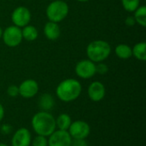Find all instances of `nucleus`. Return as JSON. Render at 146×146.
Listing matches in <instances>:
<instances>
[{"label": "nucleus", "instance_id": "17", "mask_svg": "<svg viewBox=\"0 0 146 146\" xmlns=\"http://www.w3.org/2000/svg\"><path fill=\"white\" fill-rule=\"evenodd\" d=\"M115 55L121 59H128L133 56L132 48L126 44H120L115 49Z\"/></svg>", "mask_w": 146, "mask_h": 146}, {"label": "nucleus", "instance_id": "16", "mask_svg": "<svg viewBox=\"0 0 146 146\" xmlns=\"http://www.w3.org/2000/svg\"><path fill=\"white\" fill-rule=\"evenodd\" d=\"M22 38L26 39L27 41H34L38 35V30L34 26L27 25L21 30Z\"/></svg>", "mask_w": 146, "mask_h": 146}, {"label": "nucleus", "instance_id": "24", "mask_svg": "<svg viewBox=\"0 0 146 146\" xmlns=\"http://www.w3.org/2000/svg\"><path fill=\"white\" fill-rule=\"evenodd\" d=\"M70 146H88L86 139H72Z\"/></svg>", "mask_w": 146, "mask_h": 146}, {"label": "nucleus", "instance_id": "23", "mask_svg": "<svg viewBox=\"0 0 146 146\" xmlns=\"http://www.w3.org/2000/svg\"><path fill=\"white\" fill-rule=\"evenodd\" d=\"M7 94L11 98H15L19 95V88L15 85H11L7 88Z\"/></svg>", "mask_w": 146, "mask_h": 146}, {"label": "nucleus", "instance_id": "5", "mask_svg": "<svg viewBox=\"0 0 146 146\" xmlns=\"http://www.w3.org/2000/svg\"><path fill=\"white\" fill-rule=\"evenodd\" d=\"M4 44L9 47H16L22 41L21 29L15 25L9 26L4 29L2 34Z\"/></svg>", "mask_w": 146, "mask_h": 146}, {"label": "nucleus", "instance_id": "27", "mask_svg": "<svg viewBox=\"0 0 146 146\" xmlns=\"http://www.w3.org/2000/svg\"><path fill=\"white\" fill-rule=\"evenodd\" d=\"M3 117H4V108L0 104V121L3 119Z\"/></svg>", "mask_w": 146, "mask_h": 146}, {"label": "nucleus", "instance_id": "28", "mask_svg": "<svg viewBox=\"0 0 146 146\" xmlns=\"http://www.w3.org/2000/svg\"><path fill=\"white\" fill-rule=\"evenodd\" d=\"M2 34H3V30H2V28L0 27V38H2Z\"/></svg>", "mask_w": 146, "mask_h": 146}, {"label": "nucleus", "instance_id": "21", "mask_svg": "<svg viewBox=\"0 0 146 146\" xmlns=\"http://www.w3.org/2000/svg\"><path fill=\"white\" fill-rule=\"evenodd\" d=\"M33 146H48V139L44 136L37 135L31 142Z\"/></svg>", "mask_w": 146, "mask_h": 146}, {"label": "nucleus", "instance_id": "4", "mask_svg": "<svg viewBox=\"0 0 146 146\" xmlns=\"http://www.w3.org/2000/svg\"><path fill=\"white\" fill-rule=\"evenodd\" d=\"M68 11V5L66 2L62 0H55L47 6L46 15L50 21L58 23L67 17Z\"/></svg>", "mask_w": 146, "mask_h": 146}, {"label": "nucleus", "instance_id": "7", "mask_svg": "<svg viewBox=\"0 0 146 146\" xmlns=\"http://www.w3.org/2000/svg\"><path fill=\"white\" fill-rule=\"evenodd\" d=\"M31 12L24 6H19L14 9L11 15V20L15 26L18 27H24L28 25L31 21Z\"/></svg>", "mask_w": 146, "mask_h": 146}, {"label": "nucleus", "instance_id": "22", "mask_svg": "<svg viewBox=\"0 0 146 146\" xmlns=\"http://www.w3.org/2000/svg\"><path fill=\"white\" fill-rule=\"evenodd\" d=\"M108 71H109V68L105 63L98 62V64H96V74L98 73L101 75H104V74H107Z\"/></svg>", "mask_w": 146, "mask_h": 146}, {"label": "nucleus", "instance_id": "29", "mask_svg": "<svg viewBox=\"0 0 146 146\" xmlns=\"http://www.w3.org/2000/svg\"><path fill=\"white\" fill-rule=\"evenodd\" d=\"M78 2H81V3H85V2H87L89 0H77Z\"/></svg>", "mask_w": 146, "mask_h": 146}, {"label": "nucleus", "instance_id": "26", "mask_svg": "<svg viewBox=\"0 0 146 146\" xmlns=\"http://www.w3.org/2000/svg\"><path fill=\"white\" fill-rule=\"evenodd\" d=\"M11 131V127L10 125H8V124H4L2 126V132L4 133V134H8L9 133V132Z\"/></svg>", "mask_w": 146, "mask_h": 146}, {"label": "nucleus", "instance_id": "1", "mask_svg": "<svg viewBox=\"0 0 146 146\" xmlns=\"http://www.w3.org/2000/svg\"><path fill=\"white\" fill-rule=\"evenodd\" d=\"M32 127L37 135L49 137L56 129V118L47 111H39L32 118Z\"/></svg>", "mask_w": 146, "mask_h": 146}, {"label": "nucleus", "instance_id": "20", "mask_svg": "<svg viewBox=\"0 0 146 146\" xmlns=\"http://www.w3.org/2000/svg\"><path fill=\"white\" fill-rule=\"evenodd\" d=\"M122 6L127 12H134L140 4V0H121Z\"/></svg>", "mask_w": 146, "mask_h": 146}, {"label": "nucleus", "instance_id": "6", "mask_svg": "<svg viewBox=\"0 0 146 146\" xmlns=\"http://www.w3.org/2000/svg\"><path fill=\"white\" fill-rule=\"evenodd\" d=\"M68 132L72 139H86L91 133V127L87 122L78 120L72 121Z\"/></svg>", "mask_w": 146, "mask_h": 146}, {"label": "nucleus", "instance_id": "9", "mask_svg": "<svg viewBox=\"0 0 146 146\" xmlns=\"http://www.w3.org/2000/svg\"><path fill=\"white\" fill-rule=\"evenodd\" d=\"M72 138L68 131L55 130L48 139V146H70Z\"/></svg>", "mask_w": 146, "mask_h": 146}, {"label": "nucleus", "instance_id": "2", "mask_svg": "<svg viewBox=\"0 0 146 146\" xmlns=\"http://www.w3.org/2000/svg\"><path fill=\"white\" fill-rule=\"evenodd\" d=\"M81 91L82 86L80 81L75 79H66L59 83L56 93L61 101L69 103L76 100L80 97Z\"/></svg>", "mask_w": 146, "mask_h": 146}, {"label": "nucleus", "instance_id": "10", "mask_svg": "<svg viewBox=\"0 0 146 146\" xmlns=\"http://www.w3.org/2000/svg\"><path fill=\"white\" fill-rule=\"evenodd\" d=\"M19 95L24 98H32L38 92V84L33 79H27L18 86Z\"/></svg>", "mask_w": 146, "mask_h": 146}, {"label": "nucleus", "instance_id": "12", "mask_svg": "<svg viewBox=\"0 0 146 146\" xmlns=\"http://www.w3.org/2000/svg\"><path fill=\"white\" fill-rule=\"evenodd\" d=\"M89 98L93 102L102 101L106 94L104 85L100 81H94L90 84L87 90Z\"/></svg>", "mask_w": 146, "mask_h": 146}, {"label": "nucleus", "instance_id": "13", "mask_svg": "<svg viewBox=\"0 0 146 146\" xmlns=\"http://www.w3.org/2000/svg\"><path fill=\"white\" fill-rule=\"evenodd\" d=\"M44 33L49 40H56L60 37L61 30L56 22L48 21L44 25Z\"/></svg>", "mask_w": 146, "mask_h": 146}, {"label": "nucleus", "instance_id": "25", "mask_svg": "<svg viewBox=\"0 0 146 146\" xmlns=\"http://www.w3.org/2000/svg\"><path fill=\"white\" fill-rule=\"evenodd\" d=\"M125 23H126V25H127V26H128V27H133V26H134V25H135L136 21H135L134 17H133V16H132V15H130V16H127V17L126 18V20H125Z\"/></svg>", "mask_w": 146, "mask_h": 146}, {"label": "nucleus", "instance_id": "19", "mask_svg": "<svg viewBox=\"0 0 146 146\" xmlns=\"http://www.w3.org/2000/svg\"><path fill=\"white\" fill-rule=\"evenodd\" d=\"M134 19L136 23L139 24L141 27H145L146 26V7L145 6H139L134 11Z\"/></svg>", "mask_w": 146, "mask_h": 146}, {"label": "nucleus", "instance_id": "15", "mask_svg": "<svg viewBox=\"0 0 146 146\" xmlns=\"http://www.w3.org/2000/svg\"><path fill=\"white\" fill-rule=\"evenodd\" d=\"M71 123H72V119L70 115L65 113L59 115L58 117L56 119V126L59 130L68 131Z\"/></svg>", "mask_w": 146, "mask_h": 146}, {"label": "nucleus", "instance_id": "18", "mask_svg": "<svg viewBox=\"0 0 146 146\" xmlns=\"http://www.w3.org/2000/svg\"><path fill=\"white\" fill-rule=\"evenodd\" d=\"M133 56L139 61L145 62L146 60V44L140 42L136 44L132 49Z\"/></svg>", "mask_w": 146, "mask_h": 146}, {"label": "nucleus", "instance_id": "11", "mask_svg": "<svg viewBox=\"0 0 146 146\" xmlns=\"http://www.w3.org/2000/svg\"><path fill=\"white\" fill-rule=\"evenodd\" d=\"M32 142V135L27 128H19L12 136V146H30Z\"/></svg>", "mask_w": 146, "mask_h": 146}, {"label": "nucleus", "instance_id": "3", "mask_svg": "<svg viewBox=\"0 0 146 146\" xmlns=\"http://www.w3.org/2000/svg\"><path fill=\"white\" fill-rule=\"evenodd\" d=\"M111 52L110 44L104 40H94L86 47V55L93 62H102L106 60Z\"/></svg>", "mask_w": 146, "mask_h": 146}, {"label": "nucleus", "instance_id": "30", "mask_svg": "<svg viewBox=\"0 0 146 146\" xmlns=\"http://www.w3.org/2000/svg\"><path fill=\"white\" fill-rule=\"evenodd\" d=\"M0 146H9L6 144H3V143H0Z\"/></svg>", "mask_w": 146, "mask_h": 146}, {"label": "nucleus", "instance_id": "8", "mask_svg": "<svg viewBox=\"0 0 146 146\" xmlns=\"http://www.w3.org/2000/svg\"><path fill=\"white\" fill-rule=\"evenodd\" d=\"M75 74L81 79H90L96 74V64L91 60H81L75 66Z\"/></svg>", "mask_w": 146, "mask_h": 146}, {"label": "nucleus", "instance_id": "14", "mask_svg": "<svg viewBox=\"0 0 146 146\" xmlns=\"http://www.w3.org/2000/svg\"><path fill=\"white\" fill-rule=\"evenodd\" d=\"M38 106L42 111L49 112L55 106V99L52 95L49 93H44L38 99Z\"/></svg>", "mask_w": 146, "mask_h": 146}]
</instances>
